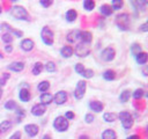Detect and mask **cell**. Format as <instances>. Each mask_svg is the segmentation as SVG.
<instances>
[{
    "label": "cell",
    "mask_w": 148,
    "mask_h": 139,
    "mask_svg": "<svg viewBox=\"0 0 148 139\" xmlns=\"http://www.w3.org/2000/svg\"><path fill=\"white\" fill-rule=\"evenodd\" d=\"M86 88H87V83H86V81H83V80H80V81H77V83H76V87H75V89H74V97L76 98V100H80V98H82L83 96H84V93H86Z\"/></svg>",
    "instance_id": "8992f818"
},
{
    "label": "cell",
    "mask_w": 148,
    "mask_h": 139,
    "mask_svg": "<svg viewBox=\"0 0 148 139\" xmlns=\"http://www.w3.org/2000/svg\"><path fill=\"white\" fill-rule=\"evenodd\" d=\"M83 7L87 10H92L95 8V1H92V0H86V1H83Z\"/></svg>",
    "instance_id": "1f68e13d"
},
{
    "label": "cell",
    "mask_w": 148,
    "mask_h": 139,
    "mask_svg": "<svg viewBox=\"0 0 148 139\" xmlns=\"http://www.w3.org/2000/svg\"><path fill=\"white\" fill-rule=\"evenodd\" d=\"M123 7V1L121 0H113L112 2H111V8H112V10H118V9H120Z\"/></svg>",
    "instance_id": "d6a6232c"
},
{
    "label": "cell",
    "mask_w": 148,
    "mask_h": 139,
    "mask_svg": "<svg viewBox=\"0 0 148 139\" xmlns=\"http://www.w3.org/2000/svg\"><path fill=\"white\" fill-rule=\"evenodd\" d=\"M39 100H40L42 104L46 105V104H50V103L52 102V100H53V96H52L51 94H49V93H43V94L40 95Z\"/></svg>",
    "instance_id": "d6986e66"
},
{
    "label": "cell",
    "mask_w": 148,
    "mask_h": 139,
    "mask_svg": "<svg viewBox=\"0 0 148 139\" xmlns=\"http://www.w3.org/2000/svg\"><path fill=\"white\" fill-rule=\"evenodd\" d=\"M116 118H117V115L116 114H113V112H105L104 115H103V119L105 120V122H114L116 120Z\"/></svg>",
    "instance_id": "83f0119b"
},
{
    "label": "cell",
    "mask_w": 148,
    "mask_h": 139,
    "mask_svg": "<svg viewBox=\"0 0 148 139\" xmlns=\"http://www.w3.org/2000/svg\"><path fill=\"white\" fill-rule=\"evenodd\" d=\"M80 30H72L71 32H68L67 34V36H66V39L69 42V43H74L75 41H77L79 38H80Z\"/></svg>",
    "instance_id": "5bb4252c"
},
{
    "label": "cell",
    "mask_w": 148,
    "mask_h": 139,
    "mask_svg": "<svg viewBox=\"0 0 148 139\" xmlns=\"http://www.w3.org/2000/svg\"><path fill=\"white\" fill-rule=\"evenodd\" d=\"M76 17H77V13H76L75 9H69V10H67V13H66V20H67L68 22L75 21Z\"/></svg>",
    "instance_id": "603a6c76"
},
{
    "label": "cell",
    "mask_w": 148,
    "mask_h": 139,
    "mask_svg": "<svg viewBox=\"0 0 148 139\" xmlns=\"http://www.w3.org/2000/svg\"><path fill=\"white\" fill-rule=\"evenodd\" d=\"M5 108H6L7 110H14V109H17V104H16V102H14V101H7V102L5 103Z\"/></svg>",
    "instance_id": "e575fe53"
},
{
    "label": "cell",
    "mask_w": 148,
    "mask_h": 139,
    "mask_svg": "<svg viewBox=\"0 0 148 139\" xmlns=\"http://www.w3.org/2000/svg\"><path fill=\"white\" fill-rule=\"evenodd\" d=\"M9 73H2V76L0 78V86H3L6 85V81L9 79Z\"/></svg>",
    "instance_id": "ab89813d"
},
{
    "label": "cell",
    "mask_w": 148,
    "mask_h": 139,
    "mask_svg": "<svg viewBox=\"0 0 148 139\" xmlns=\"http://www.w3.org/2000/svg\"><path fill=\"white\" fill-rule=\"evenodd\" d=\"M40 37H42V41L44 42V44L46 45H52L53 44V32L51 31V29L49 27H44L42 29V32H40Z\"/></svg>",
    "instance_id": "5b68a950"
},
{
    "label": "cell",
    "mask_w": 148,
    "mask_h": 139,
    "mask_svg": "<svg viewBox=\"0 0 148 139\" xmlns=\"http://www.w3.org/2000/svg\"><path fill=\"white\" fill-rule=\"evenodd\" d=\"M80 38L82 39V43L90 44L91 41H92V34L90 31H81L80 32Z\"/></svg>",
    "instance_id": "9a60e30c"
},
{
    "label": "cell",
    "mask_w": 148,
    "mask_h": 139,
    "mask_svg": "<svg viewBox=\"0 0 148 139\" xmlns=\"http://www.w3.org/2000/svg\"><path fill=\"white\" fill-rule=\"evenodd\" d=\"M114 56H116V52H114V50L112 47H105L102 51V53H101V58L104 61H111V60H113Z\"/></svg>",
    "instance_id": "ba28073f"
},
{
    "label": "cell",
    "mask_w": 148,
    "mask_h": 139,
    "mask_svg": "<svg viewBox=\"0 0 148 139\" xmlns=\"http://www.w3.org/2000/svg\"><path fill=\"white\" fill-rule=\"evenodd\" d=\"M118 116H119V118L121 120V125H123L124 129L128 130V129H131L133 126L134 119H133V117H132V115L130 112H127V111H120Z\"/></svg>",
    "instance_id": "3957f363"
},
{
    "label": "cell",
    "mask_w": 148,
    "mask_h": 139,
    "mask_svg": "<svg viewBox=\"0 0 148 139\" xmlns=\"http://www.w3.org/2000/svg\"><path fill=\"white\" fill-rule=\"evenodd\" d=\"M45 111H46V107H45L44 104H42V103L35 104V105L31 108V114H32L34 116H37V117L44 115Z\"/></svg>",
    "instance_id": "30bf717a"
},
{
    "label": "cell",
    "mask_w": 148,
    "mask_h": 139,
    "mask_svg": "<svg viewBox=\"0 0 148 139\" xmlns=\"http://www.w3.org/2000/svg\"><path fill=\"white\" fill-rule=\"evenodd\" d=\"M10 127H12V123L9 120H3L0 123V131L1 132H5V131L9 130Z\"/></svg>",
    "instance_id": "4dcf8cb0"
},
{
    "label": "cell",
    "mask_w": 148,
    "mask_h": 139,
    "mask_svg": "<svg viewBox=\"0 0 148 139\" xmlns=\"http://www.w3.org/2000/svg\"><path fill=\"white\" fill-rule=\"evenodd\" d=\"M84 70H86V68L83 67V65H82V64H76V65H75V72H76L77 74H80V75H81V74H82V72H83Z\"/></svg>",
    "instance_id": "60d3db41"
},
{
    "label": "cell",
    "mask_w": 148,
    "mask_h": 139,
    "mask_svg": "<svg viewBox=\"0 0 148 139\" xmlns=\"http://www.w3.org/2000/svg\"><path fill=\"white\" fill-rule=\"evenodd\" d=\"M89 107H90V109H91L92 111H95V112H101V111L103 110V108H104L103 103L99 102V101H91V102L89 103Z\"/></svg>",
    "instance_id": "2e32d148"
},
{
    "label": "cell",
    "mask_w": 148,
    "mask_h": 139,
    "mask_svg": "<svg viewBox=\"0 0 148 139\" xmlns=\"http://www.w3.org/2000/svg\"><path fill=\"white\" fill-rule=\"evenodd\" d=\"M5 50H6V52H12L13 51V47L10 45H7V46H5Z\"/></svg>",
    "instance_id": "7dc6e473"
},
{
    "label": "cell",
    "mask_w": 148,
    "mask_h": 139,
    "mask_svg": "<svg viewBox=\"0 0 148 139\" xmlns=\"http://www.w3.org/2000/svg\"><path fill=\"white\" fill-rule=\"evenodd\" d=\"M147 27H148V23H147V22H145L143 24H141V25H140V30H141V31H143V32H146V31H148V28H147Z\"/></svg>",
    "instance_id": "bcb514c9"
},
{
    "label": "cell",
    "mask_w": 148,
    "mask_h": 139,
    "mask_svg": "<svg viewBox=\"0 0 148 139\" xmlns=\"http://www.w3.org/2000/svg\"><path fill=\"white\" fill-rule=\"evenodd\" d=\"M64 117H65L67 120H68V119H73V118H74V112H73V111H67Z\"/></svg>",
    "instance_id": "ee69618b"
},
{
    "label": "cell",
    "mask_w": 148,
    "mask_h": 139,
    "mask_svg": "<svg viewBox=\"0 0 148 139\" xmlns=\"http://www.w3.org/2000/svg\"><path fill=\"white\" fill-rule=\"evenodd\" d=\"M99 10H101V13H102L103 15H105V16H109V15L112 14V8H111V6H109V5H102L101 8H99Z\"/></svg>",
    "instance_id": "d4e9b609"
},
{
    "label": "cell",
    "mask_w": 148,
    "mask_h": 139,
    "mask_svg": "<svg viewBox=\"0 0 148 139\" xmlns=\"http://www.w3.org/2000/svg\"><path fill=\"white\" fill-rule=\"evenodd\" d=\"M38 90L39 92H43V93H46V90L50 88V83L47 81H42L40 83H38Z\"/></svg>",
    "instance_id": "f546056e"
},
{
    "label": "cell",
    "mask_w": 148,
    "mask_h": 139,
    "mask_svg": "<svg viewBox=\"0 0 148 139\" xmlns=\"http://www.w3.org/2000/svg\"><path fill=\"white\" fill-rule=\"evenodd\" d=\"M68 126H69V123H68V120H67L64 116H58V117L54 119V122H53V127H54L57 131H59V132L66 131V130L68 129Z\"/></svg>",
    "instance_id": "277c9868"
},
{
    "label": "cell",
    "mask_w": 148,
    "mask_h": 139,
    "mask_svg": "<svg viewBox=\"0 0 148 139\" xmlns=\"http://www.w3.org/2000/svg\"><path fill=\"white\" fill-rule=\"evenodd\" d=\"M103 78L108 81H111V80H114L116 78V72L112 71V70H106L104 73H103Z\"/></svg>",
    "instance_id": "cb8c5ba5"
},
{
    "label": "cell",
    "mask_w": 148,
    "mask_h": 139,
    "mask_svg": "<svg viewBox=\"0 0 148 139\" xmlns=\"http://www.w3.org/2000/svg\"><path fill=\"white\" fill-rule=\"evenodd\" d=\"M83 78H87V79H89V78H91L92 75H94V71L92 70H84L83 72H82V74H81Z\"/></svg>",
    "instance_id": "f35d334b"
},
{
    "label": "cell",
    "mask_w": 148,
    "mask_h": 139,
    "mask_svg": "<svg viewBox=\"0 0 148 139\" xmlns=\"http://www.w3.org/2000/svg\"><path fill=\"white\" fill-rule=\"evenodd\" d=\"M94 119H95V117L92 116V114H88V115H86V118H84V120H86V123H92L94 122Z\"/></svg>",
    "instance_id": "b9f144b4"
},
{
    "label": "cell",
    "mask_w": 148,
    "mask_h": 139,
    "mask_svg": "<svg viewBox=\"0 0 148 139\" xmlns=\"http://www.w3.org/2000/svg\"><path fill=\"white\" fill-rule=\"evenodd\" d=\"M135 59L136 61L140 64V65H145L147 63V59H148V54L146 52H140L135 56Z\"/></svg>",
    "instance_id": "7402d4cb"
},
{
    "label": "cell",
    "mask_w": 148,
    "mask_h": 139,
    "mask_svg": "<svg viewBox=\"0 0 148 139\" xmlns=\"http://www.w3.org/2000/svg\"><path fill=\"white\" fill-rule=\"evenodd\" d=\"M53 101H54V103H56V104H58V105L64 104V103L67 101V93H66V92H64V90L58 92V93L53 96Z\"/></svg>",
    "instance_id": "9c48e42d"
},
{
    "label": "cell",
    "mask_w": 148,
    "mask_h": 139,
    "mask_svg": "<svg viewBox=\"0 0 148 139\" xmlns=\"http://www.w3.org/2000/svg\"><path fill=\"white\" fill-rule=\"evenodd\" d=\"M73 47L72 46H69V45H65V46H62L61 47V50H60V53H61V56L64 57V58H69L72 54H73Z\"/></svg>",
    "instance_id": "e0dca14e"
},
{
    "label": "cell",
    "mask_w": 148,
    "mask_h": 139,
    "mask_svg": "<svg viewBox=\"0 0 148 139\" xmlns=\"http://www.w3.org/2000/svg\"><path fill=\"white\" fill-rule=\"evenodd\" d=\"M45 68L47 72H54L56 71V64L53 61H47L45 65Z\"/></svg>",
    "instance_id": "8d00e7d4"
},
{
    "label": "cell",
    "mask_w": 148,
    "mask_h": 139,
    "mask_svg": "<svg viewBox=\"0 0 148 139\" xmlns=\"http://www.w3.org/2000/svg\"><path fill=\"white\" fill-rule=\"evenodd\" d=\"M53 2L51 1V0H49V1H44V0H42L40 1V5L43 6V7H49V6H51Z\"/></svg>",
    "instance_id": "f6af8a7d"
},
{
    "label": "cell",
    "mask_w": 148,
    "mask_h": 139,
    "mask_svg": "<svg viewBox=\"0 0 148 139\" xmlns=\"http://www.w3.org/2000/svg\"><path fill=\"white\" fill-rule=\"evenodd\" d=\"M130 96H131V92H130V90H123V92L120 93L119 100H120V102L125 103V102H127V101L130 100Z\"/></svg>",
    "instance_id": "4316f807"
},
{
    "label": "cell",
    "mask_w": 148,
    "mask_h": 139,
    "mask_svg": "<svg viewBox=\"0 0 148 139\" xmlns=\"http://www.w3.org/2000/svg\"><path fill=\"white\" fill-rule=\"evenodd\" d=\"M43 139H51V137H50V136H47V134H45V136L43 137Z\"/></svg>",
    "instance_id": "f907efd6"
},
{
    "label": "cell",
    "mask_w": 148,
    "mask_h": 139,
    "mask_svg": "<svg viewBox=\"0 0 148 139\" xmlns=\"http://www.w3.org/2000/svg\"><path fill=\"white\" fill-rule=\"evenodd\" d=\"M10 14L13 15V17H15L17 20L29 21V14H28L27 9L22 6H14L10 10Z\"/></svg>",
    "instance_id": "6da1fadb"
},
{
    "label": "cell",
    "mask_w": 148,
    "mask_h": 139,
    "mask_svg": "<svg viewBox=\"0 0 148 139\" xmlns=\"http://www.w3.org/2000/svg\"><path fill=\"white\" fill-rule=\"evenodd\" d=\"M79 139H89V137L84 134V136H80V138H79Z\"/></svg>",
    "instance_id": "681fc988"
},
{
    "label": "cell",
    "mask_w": 148,
    "mask_h": 139,
    "mask_svg": "<svg viewBox=\"0 0 148 139\" xmlns=\"http://www.w3.org/2000/svg\"><path fill=\"white\" fill-rule=\"evenodd\" d=\"M0 13H1V6H0Z\"/></svg>",
    "instance_id": "f5cc1de1"
},
{
    "label": "cell",
    "mask_w": 148,
    "mask_h": 139,
    "mask_svg": "<svg viewBox=\"0 0 148 139\" xmlns=\"http://www.w3.org/2000/svg\"><path fill=\"white\" fill-rule=\"evenodd\" d=\"M132 5L135 6V9L145 10V8H146V6H147V1H142V0H139V1H132Z\"/></svg>",
    "instance_id": "484cf974"
},
{
    "label": "cell",
    "mask_w": 148,
    "mask_h": 139,
    "mask_svg": "<svg viewBox=\"0 0 148 139\" xmlns=\"http://www.w3.org/2000/svg\"><path fill=\"white\" fill-rule=\"evenodd\" d=\"M127 139H140V137H139L138 134H132V136H130Z\"/></svg>",
    "instance_id": "c3c4849f"
},
{
    "label": "cell",
    "mask_w": 148,
    "mask_h": 139,
    "mask_svg": "<svg viewBox=\"0 0 148 139\" xmlns=\"http://www.w3.org/2000/svg\"><path fill=\"white\" fill-rule=\"evenodd\" d=\"M116 23H117V27L120 30H123V31L128 30V28H130V15L127 13H123L120 15H117Z\"/></svg>",
    "instance_id": "7a4b0ae2"
},
{
    "label": "cell",
    "mask_w": 148,
    "mask_h": 139,
    "mask_svg": "<svg viewBox=\"0 0 148 139\" xmlns=\"http://www.w3.org/2000/svg\"><path fill=\"white\" fill-rule=\"evenodd\" d=\"M73 51H74L75 54L79 56V57H87V56L90 53L89 46H87L84 43H79V44H76V46H75V49H73Z\"/></svg>",
    "instance_id": "52a82bcc"
},
{
    "label": "cell",
    "mask_w": 148,
    "mask_h": 139,
    "mask_svg": "<svg viewBox=\"0 0 148 139\" xmlns=\"http://www.w3.org/2000/svg\"><path fill=\"white\" fill-rule=\"evenodd\" d=\"M18 97H20V100L22 102H28L30 100V93H29V90L25 89V88H22L20 90V93H18Z\"/></svg>",
    "instance_id": "ac0fdd59"
},
{
    "label": "cell",
    "mask_w": 148,
    "mask_h": 139,
    "mask_svg": "<svg viewBox=\"0 0 148 139\" xmlns=\"http://www.w3.org/2000/svg\"><path fill=\"white\" fill-rule=\"evenodd\" d=\"M131 52H132V54L136 56L138 53L142 52V51H141V46H140L139 44H133V45L131 46Z\"/></svg>",
    "instance_id": "d590c367"
},
{
    "label": "cell",
    "mask_w": 148,
    "mask_h": 139,
    "mask_svg": "<svg viewBox=\"0 0 148 139\" xmlns=\"http://www.w3.org/2000/svg\"><path fill=\"white\" fill-rule=\"evenodd\" d=\"M2 41H3L5 43L9 44V43H12V42H13V37H12V35H10L9 32H6V34H3V35H2Z\"/></svg>",
    "instance_id": "74e56055"
},
{
    "label": "cell",
    "mask_w": 148,
    "mask_h": 139,
    "mask_svg": "<svg viewBox=\"0 0 148 139\" xmlns=\"http://www.w3.org/2000/svg\"><path fill=\"white\" fill-rule=\"evenodd\" d=\"M1 96H2V88L0 87V98H1Z\"/></svg>",
    "instance_id": "816d5d0a"
},
{
    "label": "cell",
    "mask_w": 148,
    "mask_h": 139,
    "mask_svg": "<svg viewBox=\"0 0 148 139\" xmlns=\"http://www.w3.org/2000/svg\"><path fill=\"white\" fill-rule=\"evenodd\" d=\"M9 139H21V132H20V131L14 132V133L9 137Z\"/></svg>",
    "instance_id": "7bdbcfd3"
},
{
    "label": "cell",
    "mask_w": 148,
    "mask_h": 139,
    "mask_svg": "<svg viewBox=\"0 0 148 139\" xmlns=\"http://www.w3.org/2000/svg\"><path fill=\"white\" fill-rule=\"evenodd\" d=\"M24 130H25V132H27L30 137L37 136V134H38V131H39L38 126L35 125V124H28V125H25V126H24Z\"/></svg>",
    "instance_id": "7c38bea8"
},
{
    "label": "cell",
    "mask_w": 148,
    "mask_h": 139,
    "mask_svg": "<svg viewBox=\"0 0 148 139\" xmlns=\"http://www.w3.org/2000/svg\"><path fill=\"white\" fill-rule=\"evenodd\" d=\"M7 68L10 70V71H14V72H21L24 68V63H22V61H14V63L9 64L7 66Z\"/></svg>",
    "instance_id": "4fadbf2b"
},
{
    "label": "cell",
    "mask_w": 148,
    "mask_h": 139,
    "mask_svg": "<svg viewBox=\"0 0 148 139\" xmlns=\"http://www.w3.org/2000/svg\"><path fill=\"white\" fill-rule=\"evenodd\" d=\"M143 95H145V92H143V89H141V88L135 89L134 93H133V97H134L135 100H140Z\"/></svg>",
    "instance_id": "836d02e7"
},
{
    "label": "cell",
    "mask_w": 148,
    "mask_h": 139,
    "mask_svg": "<svg viewBox=\"0 0 148 139\" xmlns=\"http://www.w3.org/2000/svg\"><path fill=\"white\" fill-rule=\"evenodd\" d=\"M102 139H117V133L113 130L108 129L102 133Z\"/></svg>",
    "instance_id": "ffe728a7"
},
{
    "label": "cell",
    "mask_w": 148,
    "mask_h": 139,
    "mask_svg": "<svg viewBox=\"0 0 148 139\" xmlns=\"http://www.w3.org/2000/svg\"><path fill=\"white\" fill-rule=\"evenodd\" d=\"M42 71H43V64L42 63H36L35 66L32 67V74L38 75V74H40Z\"/></svg>",
    "instance_id": "f1b7e54d"
},
{
    "label": "cell",
    "mask_w": 148,
    "mask_h": 139,
    "mask_svg": "<svg viewBox=\"0 0 148 139\" xmlns=\"http://www.w3.org/2000/svg\"><path fill=\"white\" fill-rule=\"evenodd\" d=\"M0 27H1V29H7L8 31H10V32L15 34L17 37H22V36H23V32H22V31H20V30H16V29L12 28V27H10L9 24H7V23H2Z\"/></svg>",
    "instance_id": "44dd1931"
},
{
    "label": "cell",
    "mask_w": 148,
    "mask_h": 139,
    "mask_svg": "<svg viewBox=\"0 0 148 139\" xmlns=\"http://www.w3.org/2000/svg\"><path fill=\"white\" fill-rule=\"evenodd\" d=\"M20 45H21V49H22L23 51H27V52L31 51V50L35 47V43H34V41L30 39V38H25V39H23V41L21 42Z\"/></svg>",
    "instance_id": "8fae6325"
}]
</instances>
